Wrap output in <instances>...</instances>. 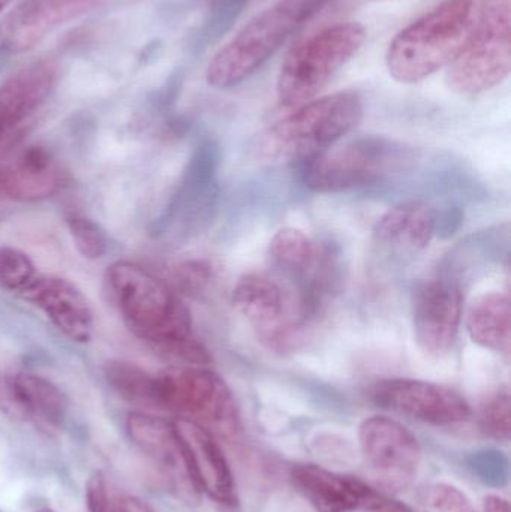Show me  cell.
Listing matches in <instances>:
<instances>
[{
    "instance_id": "cell-1",
    "label": "cell",
    "mask_w": 511,
    "mask_h": 512,
    "mask_svg": "<svg viewBox=\"0 0 511 512\" xmlns=\"http://www.w3.org/2000/svg\"><path fill=\"white\" fill-rule=\"evenodd\" d=\"M108 291L129 330L188 366H207L209 351L192 331L191 313L170 285L143 265L116 261L105 273Z\"/></svg>"
},
{
    "instance_id": "cell-2",
    "label": "cell",
    "mask_w": 511,
    "mask_h": 512,
    "mask_svg": "<svg viewBox=\"0 0 511 512\" xmlns=\"http://www.w3.org/2000/svg\"><path fill=\"white\" fill-rule=\"evenodd\" d=\"M479 14L476 0H443L408 24L387 48L390 77L416 84L447 68L467 44Z\"/></svg>"
},
{
    "instance_id": "cell-3",
    "label": "cell",
    "mask_w": 511,
    "mask_h": 512,
    "mask_svg": "<svg viewBox=\"0 0 511 512\" xmlns=\"http://www.w3.org/2000/svg\"><path fill=\"white\" fill-rule=\"evenodd\" d=\"M363 117V101L356 92L315 98L264 129L254 150L266 162H297L326 152L347 137Z\"/></svg>"
},
{
    "instance_id": "cell-4",
    "label": "cell",
    "mask_w": 511,
    "mask_h": 512,
    "mask_svg": "<svg viewBox=\"0 0 511 512\" xmlns=\"http://www.w3.org/2000/svg\"><path fill=\"white\" fill-rule=\"evenodd\" d=\"M330 0H278L255 15L210 60L206 80L231 89L260 71Z\"/></svg>"
},
{
    "instance_id": "cell-5",
    "label": "cell",
    "mask_w": 511,
    "mask_h": 512,
    "mask_svg": "<svg viewBox=\"0 0 511 512\" xmlns=\"http://www.w3.org/2000/svg\"><path fill=\"white\" fill-rule=\"evenodd\" d=\"M416 150L383 137H359L300 164L303 185L317 194H341L378 185L411 170Z\"/></svg>"
},
{
    "instance_id": "cell-6",
    "label": "cell",
    "mask_w": 511,
    "mask_h": 512,
    "mask_svg": "<svg viewBox=\"0 0 511 512\" xmlns=\"http://www.w3.org/2000/svg\"><path fill=\"white\" fill-rule=\"evenodd\" d=\"M366 38L363 24L345 21L303 39L282 62L276 83L279 104L294 108L317 98L339 69L359 53Z\"/></svg>"
},
{
    "instance_id": "cell-7",
    "label": "cell",
    "mask_w": 511,
    "mask_h": 512,
    "mask_svg": "<svg viewBox=\"0 0 511 512\" xmlns=\"http://www.w3.org/2000/svg\"><path fill=\"white\" fill-rule=\"evenodd\" d=\"M511 71L510 0H491L473 33L447 66V84L459 95H482L503 84Z\"/></svg>"
},
{
    "instance_id": "cell-8",
    "label": "cell",
    "mask_w": 511,
    "mask_h": 512,
    "mask_svg": "<svg viewBox=\"0 0 511 512\" xmlns=\"http://www.w3.org/2000/svg\"><path fill=\"white\" fill-rule=\"evenodd\" d=\"M155 408L174 412L213 435H236L240 414L227 382L206 366H186L155 375Z\"/></svg>"
},
{
    "instance_id": "cell-9",
    "label": "cell",
    "mask_w": 511,
    "mask_h": 512,
    "mask_svg": "<svg viewBox=\"0 0 511 512\" xmlns=\"http://www.w3.org/2000/svg\"><path fill=\"white\" fill-rule=\"evenodd\" d=\"M231 303L270 351H293L302 339L305 327L297 316L293 297L273 277L260 273L240 277Z\"/></svg>"
},
{
    "instance_id": "cell-10",
    "label": "cell",
    "mask_w": 511,
    "mask_h": 512,
    "mask_svg": "<svg viewBox=\"0 0 511 512\" xmlns=\"http://www.w3.org/2000/svg\"><path fill=\"white\" fill-rule=\"evenodd\" d=\"M359 442L363 460L378 486L398 493L414 483L422 448L404 424L386 415H372L360 424Z\"/></svg>"
},
{
    "instance_id": "cell-11",
    "label": "cell",
    "mask_w": 511,
    "mask_h": 512,
    "mask_svg": "<svg viewBox=\"0 0 511 512\" xmlns=\"http://www.w3.org/2000/svg\"><path fill=\"white\" fill-rule=\"evenodd\" d=\"M464 313V292L455 277L426 280L413 295V328L417 345L428 357L449 354L458 339Z\"/></svg>"
},
{
    "instance_id": "cell-12",
    "label": "cell",
    "mask_w": 511,
    "mask_h": 512,
    "mask_svg": "<svg viewBox=\"0 0 511 512\" xmlns=\"http://www.w3.org/2000/svg\"><path fill=\"white\" fill-rule=\"evenodd\" d=\"M375 405L432 426H453L470 420L471 406L452 388L420 379H383L372 385Z\"/></svg>"
},
{
    "instance_id": "cell-13",
    "label": "cell",
    "mask_w": 511,
    "mask_h": 512,
    "mask_svg": "<svg viewBox=\"0 0 511 512\" xmlns=\"http://www.w3.org/2000/svg\"><path fill=\"white\" fill-rule=\"evenodd\" d=\"M171 424L197 492L204 493L222 510L236 512L239 496L234 475L216 436L188 418L177 417Z\"/></svg>"
},
{
    "instance_id": "cell-14",
    "label": "cell",
    "mask_w": 511,
    "mask_h": 512,
    "mask_svg": "<svg viewBox=\"0 0 511 512\" xmlns=\"http://www.w3.org/2000/svg\"><path fill=\"white\" fill-rule=\"evenodd\" d=\"M105 0H21L0 20V53L32 50L57 27L98 8Z\"/></svg>"
},
{
    "instance_id": "cell-15",
    "label": "cell",
    "mask_w": 511,
    "mask_h": 512,
    "mask_svg": "<svg viewBox=\"0 0 511 512\" xmlns=\"http://www.w3.org/2000/svg\"><path fill=\"white\" fill-rule=\"evenodd\" d=\"M20 297L41 310L51 324L69 340L87 343L93 336L95 319L86 295L71 280L59 276H36Z\"/></svg>"
},
{
    "instance_id": "cell-16",
    "label": "cell",
    "mask_w": 511,
    "mask_h": 512,
    "mask_svg": "<svg viewBox=\"0 0 511 512\" xmlns=\"http://www.w3.org/2000/svg\"><path fill=\"white\" fill-rule=\"evenodd\" d=\"M126 432L177 495L191 499L198 493L186 469L173 424L152 414L131 412L126 417Z\"/></svg>"
},
{
    "instance_id": "cell-17",
    "label": "cell",
    "mask_w": 511,
    "mask_h": 512,
    "mask_svg": "<svg viewBox=\"0 0 511 512\" xmlns=\"http://www.w3.org/2000/svg\"><path fill=\"white\" fill-rule=\"evenodd\" d=\"M0 408L50 430L62 426L68 400L50 379L18 372L0 378Z\"/></svg>"
},
{
    "instance_id": "cell-18",
    "label": "cell",
    "mask_w": 511,
    "mask_h": 512,
    "mask_svg": "<svg viewBox=\"0 0 511 512\" xmlns=\"http://www.w3.org/2000/svg\"><path fill=\"white\" fill-rule=\"evenodd\" d=\"M291 481L318 512L368 511L380 495L357 478L317 465L294 466Z\"/></svg>"
},
{
    "instance_id": "cell-19",
    "label": "cell",
    "mask_w": 511,
    "mask_h": 512,
    "mask_svg": "<svg viewBox=\"0 0 511 512\" xmlns=\"http://www.w3.org/2000/svg\"><path fill=\"white\" fill-rule=\"evenodd\" d=\"M63 173L50 150L24 147L0 167V194L21 203L53 197L62 188Z\"/></svg>"
},
{
    "instance_id": "cell-20",
    "label": "cell",
    "mask_w": 511,
    "mask_h": 512,
    "mask_svg": "<svg viewBox=\"0 0 511 512\" xmlns=\"http://www.w3.org/2000/svg\"><path fill=\"white\" fill-rule=\"evenodd\" d=\"M59 69L50 60L30 63L0 86V144L11 137L53 92Z\"/></svg>"
},
{
    "instance_id": "cell-21",
    "label": "cell",
    "mask_w": 511,
    "mask_h": 512,
    "mask_svg": "<svg viewBox=\"0 0 511 512\" xmlns=\"http://www.w3.org/2000/svg\"><path fill=\"white\" fill-rule=\"evenodd\" d=\"M435 213L437 210L423 201L393 207L375 225V245L393 256H413L425 251L435 237Z\"/></svg>"
},
{
    "instance_id": "cell-22",
    "label": "cell",
    "mask_w": 511,
    "mask_h": 512,
    "mask_svg": "<svg viewBox=\"0 0 511 512\" xmlns=\"http://www.w3.org/2000/svg\"><path fill=\"white\" fill-rule=\"evenodd\" d=\"M471 340L497 354L509 355L511 345L510 297L506 292H488L471 304L467 313Z\"/></svg>"
},
{
    "instance_id": "cell-23",
    "label": "cell",
    "mask_w": 511,
    "mask_h": 512,
    "mask_svg": "<svg viewBox=\"0 0 511 512\" xmlns=\"http://www.w3.org/2000/svg\"><path fill=\"white\" fill-rule=\"evenodd\" d=\"M104 375L120 396L155 408V375L125 361H110L105 366Z\"/></svg>"
},
{
    "instance_id": "cell-24",
    "label": "cell",
    "mask_w": 511,
    "mask_h": 512,
    "mask_svg": "<svg viewBox=\"0 0 511 512\" xmlns=\"http://www.w3.org/2000/svg\"><path fill=\"white\" fill-rule=\"evenodd\" d=\"M36 276L35 264L29 255L11 246L0 248V289L20 294Z\"/></svg>"
},
{
    "instance_id": "cell-25",
    "label": "cell",
    "mask_w": 511,
    "mask_h": 512,
    "mask_svg": "<svg viewBox=\"0 0 511 512\" xmlns=\"http://www.w3.org/2000/svg\"><path fill=\"white\" fill-rule=\"evenodd\" d=\"M66 225L75 249L83 258L99 259L107 254V236L95 221L87 216L71 213L66 216Z\"/></svg>"
},
{
    "instance_id": "cell-26",
    "label": "cell",
    "mask_w": 511,
    "mask_h": 512,
    "mask_svg": "<svg viewBox=\"0 0 511 512\" xmlns=\"http://www.w3.org/2000/svg\"><path fill=\"white\" fill-rule=\"evenodd\" d=\"M479 424L482 432L495 441L507 442L511 432V402L509 390L492 394L480 408Z\"/></svg>"
},
{
    "instance_id": "cell-27",
    "label": "cell",
    "mask_w": 511,
    "mask_h": 512,
    "mask_svg": "<svg viewBox=\"0 0 511 512\" xmlns=\"http://www.w3.org/2000/svg\"><path fill=\"white\" fill-rule=\"evenodd\" d=\"M422 505L426 512H477L461 489L447 483L429 486L423 492Z\"/></svg>"
},
{
    "instance_id": "cell-28",
    "label": "cell",
    "mask_w": 511,
    "mask_h": 512,
    "mask_svg": "<svg viewBox=\"0 0 511 512\" xmlns=\"http://www.w3.org/2000/svg\"><path fill=\"white\" fill-rule=\"evenodd\" d=\"M212 279L213 267L206 261L185 262L177 270V285L183 294H201L210 285Z\"/></svg>"
},
{
    "instance_id": "cell-29",
    "label": "cell",
    "mask_w": 511,
    "mask_h": 512,
    "mask_svg": "<svg viewBox=\"0 0 511 512\" xmlns=\"http://www.w3.org/2000/svg\"><path fill=\"white\" fill-rule=\"evenodd\" d=\"M110 490H108L107 480L101 472H95L87 481L86 499L87 507L90 512H107L108 502H110Z\"/></svg>"
},
{
    "instance_id": "cell-30",
    "label": "cell",
    "mask_w": 511,
    "mask_h": 512,
    "mask_svg": "<svg viewBox=\"0 0 511 512\" xmlns=\"http://www.w3.org/2000/svg\"><path fill=\"white\" fill-rule=\"evenodd\" d=\"M464 222V212L459 207H447L435 213V236L450 239L458 233Z\"/></svg>"
},
{
    "instance_id": "cell-31",
    "label": "cell",
    "mask_w": 511,
    "mask_h": 512,
    "mask_svg": "<svg viewBox=\"0 0 511 512\" xmlns=\"http://www.w3.org/2000/svg\"><path fill=\"white\" fill-rule=\"evenodd\" d=\"M107 512H158L149 504L129 495H111Z\"/></svg>"
},
{
    "instance_id": "cell-32",
    "label": "cell",
    "mask_w": 511,
    "mask_h": 512,
    "mask_svg": "<svg viewBox=\"0 0 511 512\" xmlns=\"http://www.w3.org/2000/svg\"><path fill=\"white\" fill-rule=\"evenodd\" d=\"M368 512H414L408 505L402 504V502L393 501V499L387 498L384 495H378L375 501L372 502L371 507L368 508Z\"/></svg>"
},
{
    "instance_id": "cell-33",
    "label": "cell",
    "mask_w": 511,
    "mask_h": 512,
    "mask_svg": "<svg viewBox=\"0 0 511 512\" xmlns=\"http://www.w3.org/2000/svg\"><path fill=\"white\" fill-rule=\"evenodd\" d=\"M483 511L485 512H510V504L507 499L501 496H486L483 501Z\"/></svg>"
},
{
    "instance_id": "cell-34",
    "label": "cell",
    "mask_w": 511,
    "mask_h": 512,
    "mask_svg": "<svg viewBox=\"0 0 511 512\" xmlns=\"http://www.w3.org/2000/svg\"><path fill=\"white\" fill-rule=\"evenodd\" d=\"M12 2H14V0H0V14H2V12L5 11Z\"/></svg>"
},
{
    "instance_id": "cell-35",
    "label": "cell",
    "mask_w": 511,
    "mask_h": 512,
    "mask_svg": "<svg viewBox=\"0 0 511 512\" xmlns=\"http://www.w3.org/2000/svg\"><path fill=\"white\" fill-rule=\"evenodd\" d=\"M36 512H54L53 510H50V508H42V510L36 511Z\"/></svg>"
}]
</instances>
